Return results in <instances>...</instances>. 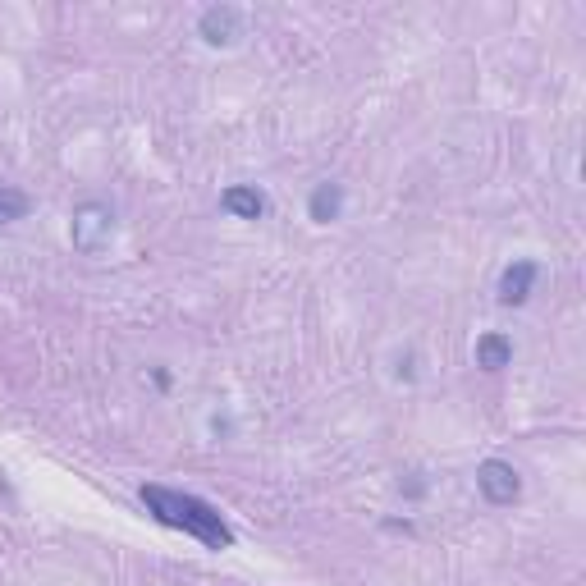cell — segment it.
<instances>
[{
    "mask_svg": "<svg viewBox=\"0 0 586 586\" xmlns=\"http://www.w3.org/2000/svg\"><path fill=\"white\" fill-rule=\"evenodd\" d=\"M339 211H344V188L339 184H316L312 202H307V216H312L316 225H330V220H339Z\"/></svg>",
    "mask_w": 586,
    "mask_h": 586,
    "instance_id": "ba28073f",
    "label": "cell"
},
{
    "mask_svg": "<svg viewBox=\"0 0 586 586\" xmlns=\"http://www.w3.org/2000/svg\"><path fill=\"white\" fill-rule=\"evenodd\" d=\"M197 33H202L207 46H234L243 37V10H234V5H211V10H202V19H197Z\"/></svg>",
    "mask_w": 586,
    "mask_h": 586,
    "instance_id": "277c9868",
    "label": "cell"
},
{
    "mask_svg": "<svg viewBox=\"0 0 586 586\" xmlns=\"http://www.w3.org/2000/svg\"><path fill=\"white\" fill-rule=\"evenodd\" d=\"M110 229H115V216H110L106 202H83V207L74 211L69 239H74L78 252H101L110 243Z\"/></svg>",
    "mask_w": 586,
    "mask_h": 586,
    "instance_id": "7a4b0ae2",
    "label": "cell"
},
{
    "mask_svg": "<svg viewBox=\"0 0 586 586\" xmlns=\"http://www.w3.org/2000/svg\"><path fill=\"white\" fill-rule=\"evenodd\" d=\"M142 504L156 522L174 527V532H188L193 541H202L207 550H229L234 545V532L225 527L216 509L197 495H184V490H165V486H142Z\"/></svg>",
    "mask_w": 586,
    "mask_h": 586,
    "instance_id": "6da1fadb",
    "label": "cell"
},
{
    "mask_svg": "<svg viewBox=\"0 0 586 586\" xmlns=\"http://www.w3.org/2000/svg\"><path fill=\"white\" fill-rule=\"evenodd\" d=\"M532 289H536V261H513V266H504V275H500V303L504 307H522L532 298Z\"/></svg>",
    "mask_w": 586,
    "mask_h": 586,
    "instance_id": "5b68a950",
    "label": "cell"
},
{
    "mask_svg": "<svg viewBox=\"0 0 586 586\" xmlns=\"http://www.w3.org/2000/svg\"><path fill=\"white\" fill-rule=\"evenodd\" d=\"M477 490L486 495L490 504H513L522 495V477L513 472V463H504V458H486V463L477 467Z\"/></svg>",
    "mask_w": 586,
    "mask_h": 586,
    "instance_id": "3957f363",
    "label": "cell"
},
{
    "mask_svg": "<svg viewBox=\"0 0 586 586\" xmlns=\"http://www.w3.org/2000/svg\"><path fill=\"white\" fill-rule=\"evenodd\" d=\"M513 362V339L500 335V330H490V335L477 339V367L481 371H504Z\"/></svg>",
    "mask_w": 586,
    "mask_h": 586,
    "instance_id": "52a82bcc",
    "label": "cell"
},
{
    "mask_svg": "<svg viewBox=\"0 0 586 586\" xmlns=\"http://www.w3.org/2000/svg\"><path fill=\"white\" fill-rule=\"evenodd\" d=\"M28 193H19V188H5L0 184V225H10V220H23L28 216Z\"/></svg>",
    "mask_w": 586,
    "mask_h": 586,
    "instance_id": "9c48e42d",
    "label": "cell"
},
{
    "mask_svg": "<svg viewBox=\"0 0 586 586\" xmlns=\"http://www.w3.org/2000/svg\"><path fill=\"white\" fill-rule=\"evenodd\" d=\"M220 207H225L229 216H239V220H261L266 216V197H261L252 184H234V188L220 193Z\"/></svg>",
    "mask_w": 586,
    "mask_h": 586,
    "instance_id": "8992f818",
    "label": "cell"
}]
</instances>
